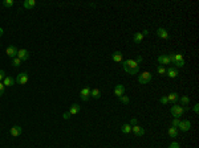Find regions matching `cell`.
<instances>
[{
    "label": "cell",
    "instance_id": "9c48e42d",
    "mask_svg": "<svg viewBox=\"0 0 199 148\" xmlns=\"http://www.w3.org/2000/svg\"><path fill=\"white\" fill-rule=\"evenodd\" d=\"M178 74H179V72H178V69H176L175 66H170V68L166 70V76L170 77V78H176Z\"/></svg>",
    "mask_w": 199,
    "mask_h": 148
},
{
    "label": "cell",
    "instance_id": "8fae6325",
    "mask_svg": "<svg viewBox=\"0 0 199 148\" xmlns=\"http://www.w3.org/2000/svg\"><path fill=\"white\" fill-rule=\"evenodd\" d=\"M178 127L180 128V131L186 132V131H188V130L191 128V122L190 120H180V123H179Z\"/></svg>",
    "mask_w": 199,
    "mask_h": 148
},
{
    "label": "cell",
    "instance_id": "6da1fadb",
    "mask_svg": "<svg viewBox=\"0 0 199 148\" xmlns=\"http://www.w3.org/2000/svg\"><path fill=\"white\" fill-rule=\"evenodd\" d=\"M123 70L127 73V74H130V76H135V74H138V72H139V65L135 62V60H126L123 61Z\"/></svg>",
    "mask_w": 199,
    "mask_h": 148
},
{
    "label": "cell",
    "instance_id": "30bf717a",
    "mask_svg": "<svg viewBox=\"0 0 199 148\" xmlns=\"http://www.w3.org/2000/svg\"><path fill=\"white\" fill-rule=\"evenodd\" d=\"M21 132H23V130H21L20 126H13V127H11V130H9V134H11V136H13V137L20 136Z\"/></svg>",
    "mask_w": 199,
    "mask_h": 148
},
{
    "label": "cell",
    "instance_id": "7a4b0ae2",
    "mask_svg": "<svg viewBox=\"0 0 199 148\" xmlns=\"http://www.w3.org/2000/svg\"><path fill=\"white\" fill-rule=\"evenodd\" d=\"M151 80H153V74H151L150 72H143V73H141V74L138 76V82L142 84V85L149 84Z\"/></svg>",
    "mask_w": 199,
    "mask_h": 148
},
{
    "label": "cell",
    "instance_id": "4316f807",
    "mask_svg": "<svg viewBox=\"0 0 199 148\" xmlns=\"http://www.w3.org/2000/svg\"><path fill=\"white\" fill-rule=\"evenodd\" d=\"M13 4H15V1H13V0H4V1H3V5H4V7H7V8L12 7Z\"/></svg>",
    "mask_w": 199,
    "mask_h": 148
},
{
    "label": "cell",
    "instance_id": "2e32d148",
    "mask_svg": "<svg viewBox=\"0 0 199 148\" xmlns=\"http://www.w3.org/2000/svg\"><path fill=\"white\" fill-rule=\"evenodd\" d=\"M80 110H81V106L80 105H77V103H73L72 106H70V109H69V114L70 115H76V114H78L80 112Z\"/></svg>",
    "mask_w": 199,
    "mask_h": 148
},
{
    "label": "cell",
    "instance_id": "1f68e13d",
    "mask_svg": "<svg viewBox=\"0 0 199 148\" xmlns=\"http://www.w3.org/2000/svg\"><path fill=\"white\" fill-rule=\"evenodd\" d=\"M5 72H4V70H0V82H3V80L4 78H5Z\"/></svg>",
    "mask_w": 199,
    "mask_h": 148
},
{
    "label": "cell",
    "instance_id": "7402d4cb",
    "mask_svg": "<svg viewBox=\"0 0 199 148\" xmlns=\"http://www.w3.org/2000/svg\"><path fill=\"white\" fill-rule=\"evenodd\" d=\"M90 98L100 99L101 98V91H100L98 89H92V90H90Z\"/></svg>",
    "mask_w": 199,
    "mask_h": 148
},
{
    "label": "cell",
    "instance_id": "4dcf8cb0",
    "mask_svg": "<svg viewBox=\"0 0 199 148\" xmlns=\"http://www.w3.org/2000/svg\"><path fill=\"white\" fill-rule=\"evenodd\" d=\"M168 56V60H170V62L171 64H174L175 62V53H170V54H167Z\"/></svg>",
    "mask_w": 199,
    "mask_h": 148
},
{
    "label": "cell",
    "instance_id": "44dd1931",
    "mask_svg": "<svg viewBox=\"0 0 199 148\" xmlns=\"http://www.w3.org/2000/svg\"><path fill=\"white\" fill-rule=\"evenodd\" d=\"M3 85H4V86H13V85H15V80H13L12 77H8L7 76L3 80Z\"/></svg>",
    "mask_w": 199,
    "mask_h": 148
},
{
    "label": "cell",
    "instance_id": "d6a6232c",
    "mask_svg": "<svg viewBox=\"0 0 199 148\" xmlns=\"http://www.w3.org/2000/svg\"><path fill=\"white\" fill-rule=\"evenodd\" d=\"M159 101H161V103H162V105H167V97H166V95H165V97H161V99H159Z\"/></svg>",
    "mask_w": 199,
    "mask_h": 148
},
{
    "label": "cell",
    "instance_id": "f546056e",
    "mask_svg": "<svg viewBox=\"0 0 199 148\" xmlns=\"http://www.w3.org/2000/svg\"><path fill=\"white\" fill-rule=\"evenodd\" d=\"M179 61H183V54L175 53V62H179ZM175 62H174V64H175Z\"/></svg>",
    "mask_w": 199,
    "mask_h": 148
},
{
    "label": "cell",
    "instance_id": "ffe728a7",
    "mask_svg": "<svg viewBox=\"0 0 199 148\" xmlns=\"http://www.w3.org/2000/svg\"><path fill=\"white\" fill-rule=\"evenodd\" d=\"M166 97H167V102H172V103H176V101L179 99V95L176 93H171V94L166 95Z\"/></svg>",
    "mask_w": 199,
    "mask_h": 148
},
{
    "label": "cell",
    "instance_id": "52a82bcc",
    "mask_svg": "<svg viewBox=\"0 0 199 148\" xmlns=\"http://www.w3.org/2000/svg\"><path fill=\"white\" fill-rule=\"evenodd\" d=\"M17 48H16L15 45H11V46H8L7 49H5V53H7L8 57H11V58H15L16 56H17Z\"/></svg>",
    "mask_w": 199,
    "mask_h": 148
},
{
    "label": "cell",
    "instance_id": "277c9868",
    "mask_svg": "<svg viewBox=\"0 0 199 148\" xmlns=\"http://www.w3.org/2000/svg\"><path fill=\"white\" fill-rule=\"evenodd\" d=\"M28 80H29V76H28L27 72H23L20 73V74H17V77H16L15 82H17L19 85H25L28 82Z\"/></svg>",
    "mask_w": 199,
    "mask_h": 148
},
{
    "label": "cell",
    "instance_id": "7c38bea8",
    "mask_svg": "<svg viewBox=\"0 0 199 148\" xmlns=\"http://www.w3.org/2000/svg\"><path fill=\"white\" fill-rule=\"evenodd\" d=\"M114 95H117V97H122V95H125V86L123 85H115L114 87Z\"/></svg>",
    "mask_w": 199,
    "mask_h": 148
},
{
    "label": "cell",
    "instance_id": "603a6c76",
    "mask_svg": "<svg viewBox=\"0 0 199 148\" xmlns=\"http://www.w3.org/2000/svg\"><path fill=\"white\" fill-rule=\"evenodd\" d=\"M178 101L180 102V106H188V103H190V98H188L187 95H182Z\"/></svg>",
    "mask_w": 199,
    "mask_h": 148
},
{
    "label": "cell",
    "instance_id": "74e56055",
    "mask_svg": "<svg viewBox=\"0 0 199 148\" xmlns=\"http://www.w3.org/2000/svg\"><path fill=\"white\" fill-rule=\"evenodd\" d=\"M194 111H195V112H198V111H199V105H198V103L194 106Z\"/></svg>",
    "mask_w": 199,
    "mask_h": 148
},
{
    "label": "cell",
    "instance_id": "f1b7e54d",
    "mask_svg": "<svg viewBox=\"0 0 199 148\" xmlns=\"http://www.w3.org/2000/svg\"><path fill=\"white\" fill-rule=\"evenodd\" d=\"M179 123H180L179 118H174V119H172V122H171V127H178Z\"/></svg>",
    "mask_w": 199,
    "mask_h": 148
},
{
    "label": "cell",
    "instance_id": "d6986e66",
    "mask_svg": "<svg viewBox=\"0 0 199 148\" xmlns=\"http://www.w3.org/2000/svg\"><path fill=\"white\" fill-rule=\"evenodd\" d=\"M143 34H142V32H137V33H134L133 36V41L135 42V44H139V42H142V40H143Z\"/></svg>",
    "mask_w": 199,
    "mask_h": 148
},
{
    "label": "cell",
    "instance_id": "60d3db41",
    "mask_svg": "<svg viewBox=\"0 0 199 148\" xmlns=\"http://www.w3.org/2000/svg\"><path fill=\"white\" fill-rule=\"evenodd\" d=\"M3 33H4V29H3V28H0V37L3 36Z\"/></svg>",
    "mask_w": 199,
    "mask_h": 148
},
{
    "label": "cell",
    "instance_id": "e0dca14e",
    "mask_svg": "<svg viewBox=\"0 0 199 148\" xmlns=\"http://www.w3.org/2000/svg\"><path fill=\"white\" fill-rule=\"evenodd\" d=\"M34 5H36V0H25L23 3V7L25 9H32Z\"/></svg>",
    "mask_w": 199,
    "mask_h": 148
},
{
    "label": "cell",
    "instance_id": "5b68a950",
    "mask_svg": "<svg viewBox=\"0 0 199 148\" xmlns=\"http://www.w3.org/2000/svg\"><path fill=\"white\" fill-rule=\"evenodd\" d=\"M90 90H92V89L88 87V86H85V87L81 89V91H80V98H81V101L86 102V101L90 98Z\"/></svg>",
    "mask_w": 199,
    "mask_h": 148
},
{
    "label": "cell",
    "instance_id": "9a60e30c",
    "mask_svg": "<svg viewBox=\"0 0 199 148\" xmlns=\"http://www.w3.org/2000/svg\"><path fill=\"white\" fill-rule=\"evenodd\" d=\"M157 61H158V64H161V65H168L170 64V60H168L167 54H161V56H158Z\"/></svg>",
    "mask_w": 199,
    "mask_h": 148
},
{
    "label": "cell",
    "instance_id": "3957f363",
    "mask_svg": "<svg viewBox=\"0 0 199 148\" xmlns=\"http://www.w3.org/2000/svg\"><path fill=\"white\" fill-rule=\"evenodd\" d=\"M170 111H171V114L174 118H179V116H182V114L184 112L183 107L180 106V105H174V106H171V109H170Z\"/></svg>",
    "mask_w": 199,
    "mask_h": 148
},
{
    "label": "cell",
    "instance_id": "e575fe53",
    "mask_svg": "<svg viewBox=\"0 0 199 148\" xmlns=\"http://www.w3.org/2000/svg\"><path fill=\"white\" fill-rule=\"evenodd\" d=\"M4 89H5V86L3 85V82H0V97L4 94Z\"/></svg>",
    "mask_w": 199,
    "mask_h": 148
},
{
    "label": "cell",
    "instance_id": "836d02e7",
    "mask_svg": "<svg viewBox=\"0 0 199 148\" xmlns=\"http://www.w3.org/2000/svg\"><path fill=\"white\" fill-rule=\"evenodd\" d=\"M180 145H179V143H176V141H172L171 144H170V147L168 148H179Z\"/></svg>",
    "mask_w": 199,
    "mask_h": 148
},
{
    "label": "cell",
    "instance_id": "484cf974",
    "mask_svg": "<svg viewBox=\"0 0 199 148\" xmlns=\"http://www.w3.org/2000/svg\"><path fill=\"white\" fill-rule=\"evenodd\" d=\"M157 73L159 76H166V69L163 66H158L157 68Z\"/></svg>",
    "mask_w": 199,
    "mask_h": 148
},
{
    "label": "cell",
    "instance_id": "ab89813d",
    "mask_svg": "<svg viewBox=\"0 0 199 148\" xmlns=\"http://www.w3.org/2000/svg\"><path fill=\"white\" fill-rule=\"evenodd\" d=\"M142 61V57H137V60H135V62H137L138 65H139V62Z\"/></svg>",
    "mask_w": 199,
    "mask_h": 148
},
{
    "label": "cell",
    "instance_id": "8d00e7d4",
    "mask_svg": "<svg viewBox=\"0 0 199 148\" xmlns=\"http://www.w3.org/2000/svg\"><path fill=\"white\" fill-rule=\"evenodd\" d=\"M70 116H72V115L69 114V112H65V114L62 115V118L65 119V120H68V119H70Z\"/></svg>",
    "mask_w": 199,
    "mask_h": 148
},
{
    "label": "cell",
    "instance_id": "cb8c5ba5",
    "mask_svg": "<svg viewBox=\"0 0 199 148\" xmlns=\"http://www.w3.org/2000/svg\"><path fill=\"white\" fill-rule=\"evenodd\" d=\"M121 131H122L123 134H130L131 132V126L129 124V123H125V124H122V127H121Z\"/></svg>",
    "mask_w": 199,
    "mask_h": 148
},
{
    "label": "cell",
    "instance_id": "83f0119b",
    "mask_svg": "<svg viewBox=\"0 0 199 148\" xmlns=\"http://www.w3.org/2000/svg\"><path fill=\"white\" fill-rule=\"evenodd\" d=\"M119 101L122 103H125V105H127V103L130 102V98H129L127 95H122V97H119Z\"/></svg>",
    "mask_w": 199,
    "mask_h": 148
},
{
    "label": "cell",
    "instance_id": "4fadbf2b",
    "mask_svg": "<svg viewBox=\"0 0 199 148\" xmlns=\"http://www.w3.org/2000/svg\"><path fill=\"white\" fill-rule=\"evenodd\" d=\"M111 60L114 61V62H122L123 61V54L119 52V50H117V52H114V53L111 54Z\"/></svg>",
    "mask_w": 199,
    "mask_h": 148
},
{
    "label": "cell",
    "instance_id": "ac0fdd59",
    "mask_svg": "<svg viewBox=\"0 0 199 148\" xmlns=\"http://www.w3.org/2000/svg\"><path fill=\"white\" fill-rule=\"evenodd\" d=\"M167 134L171 137H178V135H179V131H178V128H176V127H168Z\"/></svg>",
    "mask_w": 199,
    "mask_h": 148
},
{
    "label": "cell",
    "instance_id": "d4e9b609",
    "mask_svg": "<svg viewBox=\"0 0 199 148\" xmlns=\"http://www.w3.org/2000/svg\"><path fill=\"white\" fill-rule=\"evenodd\" d=\"M12 65H13L15 68H19L20 65H21V60H20V58H17V57L12 58Z\"/></svg>",
    "mask_w": 199,
    "mask_h": 148
},
{
    "label": "cell",
    "instance_id": "5bb4252c",
    "mask_svg": "<svg viewBox=\"0 0 199 148\" xmlns=\"http://www.w3.org/2000/svg\"><path fill=\"white\" fill-rule=\"evenodd\" d=\"M157 36L158 37L163 38V40H167L168 38V32L165 29V28H158L157 29Z\"/></svg>",
    "mask_w": 199,
    "mask_h": 148
},
{
    "label": "cell",
    "instance_id": "d590c367",
    "mask_svg": "<svg viewBox=\"0 0 199 148\" xmlns=\"http://www.w3.org/2000/svg\"><path fill=\"white\" fill-rule=\"evenodd\" d=\"M135 124H138V120L135 118H131V120H130V126H135Z\"/></svg>",
    "mask_w": 199,
    "mask_h": 148
},
{
    "label": "cell",
    "instance_id": "f35d334b",
    "mask_svg": "<svg viewBox=\"0 0 199 148\" xmlns=\"http://www.w3.org/2000/svg\"><path fill=\"white\" fill-rule=\"evenodd\" d=\"M142 34H143V36H147V34H149V30H147V29L142 30Z\"/></svg>",
    "mask_w": 199,
    "mask_h": 148
},
{
    "label": "cell",
    "instance_id": "8992f818",
    "mask_svg": "<svg viewBox=\"0 0 199 148\" xmlns=\"http://www.w3.org/2000/svg\"><path fill=\"white\" fill-rule=\"evenodd\" d=\"M131 132H133L135 136H143V135H145V130H143V127H141L139 124H135V126H131Z\"/></svg>",
    "mask_w": 199,
    "mask_h": 148
},
{
    "label": "cell",
    "instance_id": "ba28073f",
    "mask_svg": "<svg viewBox=\"0 0 199 148\" xmlns=\"http://www.w3.org/2000/svg\"><path fill=\"white\" fill-rule=\"evenodd\" d=\"M17 58H20L21 61H27L29 58V52L27 49H19L17 50Z\"/></svg>",
    "mask_w": 199,
    "mask_h": 148
}]
</instances>
